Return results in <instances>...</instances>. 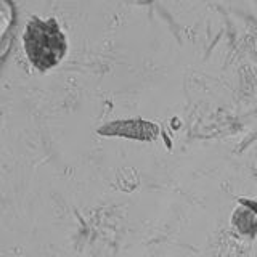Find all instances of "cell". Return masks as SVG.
Segmentation results:
<instances>
[{
  "label": "cell",
  "mask_w": 257,
  "mask_h": 257,
  "mask_svg": "<svg viewBox=\"0 0 257 257\" xmlns=\"http://www.w3.org/2000/svg\"><path fill=\"white\" fill-rule=\"evenodd\" d=\"M23 39L29 61L40 71L55 68L68 50L66 36L53 18L31 20Z\"/></svg>",
  "instance_id": "1"
}]
</instances>
